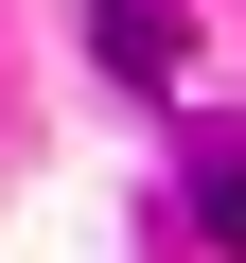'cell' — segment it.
<instances>
[{
    "label": "cell",
    "mask_w": 246,
    "mask_h": 263,
    "mask_svg": "<svg viewBox=\"0 0 246 263\" xmlns=\"http://www.w3.org/2000/svg\"><path fill=\"white\" fill-rule=\"evenodd\" d=\"M88 53H106L123 88H159V70H176V18H159V0H106V18H88Z\"/></svg>",
    "instance_id": "1"
},
{
    "label": "cell",
    "mask_w": 246,
    "mask_h": 263,
    "mask_svg": "<svg viewBox=\"0 0 246 263\" xmlns=\"http://www.w3.org/2000/svg\"><path fill=\"white\" fill-rule=\"evenodd\" d=\"M194 228L246 263V141H194Z\"/></svg>",
    "instance_id": "2"
}]
</instances>
